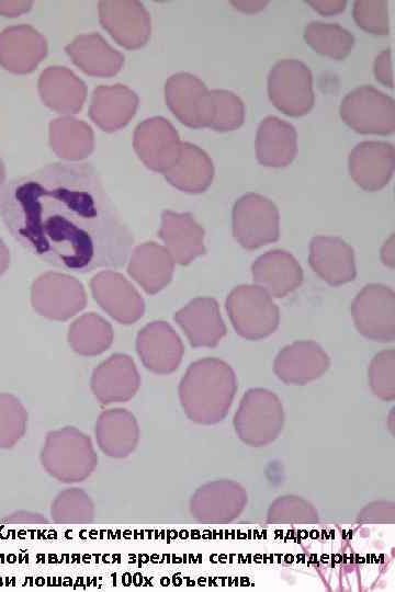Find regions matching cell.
<instances>
[{"mask_svg": "<svg viewBox=\"0 0 395 592\" xmlns=\"http://www.w3.org/2000/svg\"><path fill=\"white\" fill-rule=\"evenodd\" d=\"M37 89L43 103L61 115L78 113L87 98L86 83L64 66H49L42 71Z\"/></svg>", "mask_w": 395, "mask_h": 592, "instance_id": "23", "label": "cell"}, {"mask_svg": "<svg viewBox=\"0 0 395 592\" xmlns=\"http://www.w3.org/2000/svg\"><path fill=\"white\" fill-rule=\"evenodd\" d=\"M236 390L232 368L218 358L192 363L179 385V397L187 415L199 423H214L228 411Z\"/></svg>", "mask_w": 395, "mask_h": 592, "instance_id": "2", "label": "cell"}, {"mask_svg": "<svg viewBox=\"0 0 395 592\" xmlns=\"http://www.w3.org/2000/svg\"><path fill=\"white\" fill-rule=\"evenodd\" d=\"M65 50L72 62L92 77H112L124 65L122 53L113 48L99 33L77 35Z\"/></svg>", "mask_w": 395, "mask_h": 592, "instance_id": "26", "label": "cell"}, {"mask_svg": "<svg viewBox=\"0 0 395 592\" xmlns=\"http://www.w3.org/2000/svg\"><path fill=\"white\" fill-rule=\"evenodd\" d=\"M394 168L395 149L387 141H360L348 157L350 177L357 185L370 192L383 189L392 179Z\"/></svg>", "mask_w": 395, "mask_h": 592, "instance_id": "14", "label": "cell"}, {"mask_svg": "<svg viewBox=\"0 0 395 592\" xmlns=\"http://www.w3.org/2000/svg\"><path fill=\"white\" fill-rule=\"evenodd\" d=\"M68 342L77 354L95 356L111 346L113 329L103 317L88 312L71 323L68 331Z\"/></svg>", "mask_w": 395, "mask_h": 592, "instance_id": "32", "label": "cell"}, {"mask_svg": "<svg viewBox=\"0 0 395 592\" xmlns=\"http://www.w3.org/2000/svg\"><path fill=\"white\" fill-rule=\"evenodd\" d=\"M174 262L166 248L154 241L136 246L127 272L149 295L162 291L172 280Z\"/></svg>", "mask_w": 395, "mask_h": 592, "instance_id": "25", "label": "cell"}, {"mask_svg": "<svg viewBox=\"0 0 395 592\" xmlns=\"http://www.w3.org/2000/svg\"><path fill=\"white\" fill-rule=\"evenodd\" d=\"M232 226L234 238L242 248L258 249L279 239V209L261 194H244L234 203Z\"/></svg>", "mask_w": 395, "mask_h": 592, "instance_id": "5", "label": "cell"}, {"mask_svg": "<svg viewBox=\"0 0 395 592\" xmlns=\"http://www.w3.org/2000/svg\"><path fill=\"white\" fill-rule=\"evenodd\" d=\"M174 321L194 348H213L226 334L217 301L212 297H196L176 311Z\"/></svg>", "mask_w": 395, "mask_h": 592, "instance_id": "20", "label": "cell"}, {"mask_svg": "<svg viewBox=\"0 0 395 592\" xmlns=\"http://www.w3.org/2000/svg\"><path fill=\"white\" fill-rule=\"evenodd\" d=\"M166 104L172 114L191 128L210 127L214 116L211 90L190 72L171 75L165 83Z\"/></svg>", "mask_w": 395, "mask_h": 592, "instance_id": "9", "label": "cell"}, {"mask_svg": "<svg viewBox=\"0 0 395 592\" xmlns=\"http://www.w3.org/2000/svg\"><path fill=\"white\" fill-rule=\"evenodd\" d=\"M282 406L278 397L266 389L247 391L236 413V425L244 433H273L282 422Z\"/></svg>", "mask_w": 395, "mask_h": 592, "instance_id": "31", "label": "cell"}, {"mask_svg": "<svg viewBox=\"0 0 395 592\" xmlns=\"http://www.w3.org/2000/svg\"><path fill=\"white\" fill-rule=\"evenodd\" d=\"M138 95L127 86L116 83L98 86L91 96L89 116L104 132L126 126L138 107Z\"/></svg>", "mask_w": 395, "mask_h": 592, "instance_id": "22", "label": "cell"}, {"mask_svg": "<svg viewBox=\"0 0 395 592\" xmlns=\"http://www.w3.org/2000/svg\"><path fill=\"white\" fill-rule=\"evenodd\" d=\"M136 350L144 366L155 374H170L182 360L183 344L166 321H153L137 334Z\"/></svg>", "mask_w": 395, "mask_h": 592, "instance_id": "15", "label": "cell"}, {"mask_svg": "<svg viewBox=\"0 0 395 592\" xmlns=\"http://www.w3.org/2000/svg\"><path fill=\"white\" fill-rule=\"evenodd\" d=\"M45 470L56 480L75 483L86 480L98 465L91 439L74 426L50 431L41 452Z\"/></svg>", "mask_w": 395, "mask_h": 592, "instance_id": "3", "label": "cell"}, {"mask_svg": "<svg viewBox=\"0 0 395 592\" xmlns=\"http://www.w3.org/2000/svg\"><path fill=\"white\" fill-rule=\"evenodd\" d=\"M226 310L235 331L248 340L267 338L280 322V311L272 297L256 284L233 288L226 298Z\"/></svg>", "mask_w": 395, "mask_h": 592, "instance_id": "4", "label": "cell"}, {"mask_svg": "<svg viewBox=\"0 0 395 592\" xmlns=\"http://www.w3.org/2000/svg\"><path fill=\"white\" fill-rule=\"evenodd\" d=\"M47 50L45 36L29 24L8 26L0 32V65L12 73L32 72Z\"/></svg>", "mask_w": 395, "mask_h": 592, "instance_id": "17", "label": "cell"}, {"mask_svg": "<svg viewBox=\"0 0 395 592\" xmlns=\"http://www.w3.org/2000/svg\"><path fill=\"white\" fill-rule=\"evenodd\" d=\"M133 146L148 169L163 174L179 158L182 141L167 118L153 116L136 126Z\"/></svg>", "mask_w": 395, "mask_h": 592, "instance_id": "12", "label": "cell"}, {"mask_svg": "<svg viewBox=\"0 0 395 592\" xmlns=\"http://www.w3.org/2000/svg\"><path fill=\"white\" fill-rule=\"evenodd\" d=\"M328 366V355L313 341H297L285 346L274 362L278 377L284 383L296 385L319 377Z\"/></svg>", "mask_w": 395, "mask_h": 592, "instance_id": "24", "label": "cell"}, {"mask_svg": "<svg viewBox=\"0 0 395 592\" xmlns=\"http://www.w3.org/2000/svg\"><path fill=\"white\" fill-rule=\"evenodd\" d=\"M339 114L357 133L390 135L395 130L394 99L372 86L363 84L348 92Z\"/></svg>", "mask_w": 395, "mask_h": 592, "instance_id": "6", "label": "cell"}, {"mask_svg": "<svg viewBox=\"0 0 395 592\" xmlns=\"http://www.w3.org/2000/svg\"><path fill=\"white\" fill-rule=\"evenodd\" d=\"M158 236L173 262L180 265H187L206 252L205 231L190 213L165 209Z\"/></svg>", "mask_w": 395, "mask_h": 592, "instance_id": "18", "label": "cell"}, {"mask_svg": "<svg viewBox=\"0 0 395 592\" xmlns=\"http://www.w3.org/2000/svg\"><path fill=\"white\" fill-rule=\"evenodd\" d=\"M351 315L365 338L391 342L395 339V293L383 284H368L354 297Z\"/></svg>", "mask_w": 395, "mask_h": 592, "instance_id": "10", "label": "cell"}, {"mask_svg": "<svg viewBox=\"0 0 395 592\" xmlns=\"http://www.w3.org/2000/svg\"><path fill=\"white\" fill-rule=\"evenodd\" d=\"M253 283L271 297L282 298L297 289L303 270L293 254L274 249L258 257L251 265Z\"/></svg>", "mask_w": 395, "mask_h": 592, "instance_id": "21", "label": "cell"}, {"mask_svg": "<svg viewBox=\"0 0 395 592\" xmlns=\"http://www.w3.org/2000/svg\"><path fill=\"white\" fill-rule=\"evenodd\" d=\"M214 103V116L211 128L216 132H229L240 127L245 119L242 100L229 90H211Z\"/></svg>", "mask_w": 395, "mask_h": 592, "instance_id": "36", "label": "cell"}, {"mask_svg": "<svg viewBox=\"0 0 395 592\" xmlns=\"http://www.w3.org/2000/svg\"><path fill=\"white\" fill-rule=\"evenodd\" d=\"M353 20L363 31L375 35L390 33L388 7L385 0H357L352 9Z\"/></svg>", "mask_w": 395, "mask_h": 592, "instance_id": "37", "label": "cell"}, {"mask_svg": "<svg viewBox=\"0 0 395 592\" xmlns=\"http://www.w3.org/2000/svg\"><path fill=\"white\" fill-rule=\"evenodd\" d=\"M297 151L295 127L278 116L264 117L257 129L256 156L260 164L282 168L290 164Z\"/></svg>", "mask_w": 395, "mask_h": 592, "instance_id": "27", "label": "cell"}, {"mask_svg": "<svg viewBox=\"0 0 395 592\" xmlns=\"http://www.w3.org/2000/svg\"><path fill=\"white\" fill-rule=\"evenodd\" d=\"M312 8L323 15H334L345 10L347 2L342 0L307 1Z\"/></svg>", "mask_w": 395, "mask_h": 592, "instance_id": "40", "label": "cell"}, {"mask_svg": "<svg viewBox=\"0 0 395 592\" xmlns=\"http://www.w3.org/2000/svg\"><path fill=\"white\" fill-rule=\"evenodd\" d=\"M165 179L176 189L199 194L208 189L214 178V164L199 146L182 141L180 156L165 173Z\"/></svg>", "mask_w": 395, "mask_h": 592, "instance_id": "29", "label": "cell"}, {"mask_svg": "<svg viewBox=\"0 0 395 592\" xmlns=\"http://www.w3.org/2000/svg\"><path fill=\"white\" fill-rule=\"evenodd\" d=\"M102 27L127 49L143 47L151 32L150 14L137 0H102L98 4Z\"/></svg>", "mask_w": 395, "mask_h": 592, "instance_id": "11", "label": "cell"}, {"mask_svg": "<svg viewBox=\"0 0 395 592\" xmlns=\"http://www.w3.org/2000/svg\"><path fill=\"white\" fill-rule=\"evenodd\" d=\"M50 515L58 524L90 523L94 517V503L82 489H66L54 499Z\"/></svg>", "mask_w": 395, "mask_h": 592, "instance_id": "34", "label": "cell"}, {"mask_svg": "<svg viewBox=\"0 0 395 592\" xmlns=\"http://www.w3.org/2000/svg\"><path fill=\"white\" fill-rule=\"evenodd\" d=\"M305 42L318 54L345 59L354 45V36L338 23L312 21L304 27Z\"/></svg>", "mask_w": 395, "mask_h": 592, "instance_id": "33", "label": "cell"}, {"mask_svg": "<svg viewBox=\"0 0 395 592\" xmlns=\"http://www.w3.org/2000/svg\"><path fill=\"white\" fill-rule=\"evenodd\" d=\"M48 139L55 155L69 162L87 158L94 147V134L90 125L71 115L50 121Z\"/></svg>", "mask_w": 395, "mask_h": 592, "instance_id": "30", "label": "cell"}, {"mask_svg": "<svg viewBox=\"0 0 395 592\" xmlns=\"http://www.w3.org/2000/svg\"><path fill=\"white\" fill-rule=\"evenodd\" d=\"M308 260L313 271L331 286H340L356 278L353 248L339 237H313Z\"/></svg>", "mask_w": 395, "mask_h": 592, "instance_id": "19", "label": "cell"}, {"mask_svg": "<svg viewBox=\"0 0 395 592\" xmlns=\"http://www.w3.org/2000/svg\"><path fill=\"white\" fill-rule=\"evenodd\" d=\"M268 94L273 105L289 116H303L314 106L313 75L298 59L278 60L268 75Z\"/></svg>", "mask_w": 395, "mask_h": 592, "instance_id": "7", "label": "cell"}, {"mask_svg": "<svg viewBox=\"0 0 395 592\" xmlns=\"http://www.w3.org/2000/svg\"><path fill=\"white\" fill-rule=\"evenodd\" d=\"M10 264V251L4 241L0 238V276L7 271Z\"/></svg>", "mask_w": 395, "mask_h": 592, "instance_id": "43", "label": "cell"}, {"mask_svg": "<svg viewBox=\"0 0 395 592\" xmlns=\"http://www.w3.org/2000/svg\"><path fill=\"white\" fill-rule=\"evenodd\" d=\"M27 413L20 400L0 394V448L13 446L26 430Z\"/></svg>", "mask_w": 395, "mask_h": 592, "instance_id": "35", "label": "cell"}, {"mask_svg": "<svg viewBox=\"0 0 395 592\" xmlns=\"http://www.w3.org/2000/svg\"><path fill=\"white\" fill-rule=\"evenodd\" d=\"M373 72L375 79L388 88H393L392 52L390 48L382 50L374 60Z\"/></svg>", "mask_w": 395, "mask_h": 592, "instance_id": "39", "label": "cell"}, {"mask_svg": "<svg viewBox=\"0 0 395 592\" xmlns=\"http://www.w3.org/2000/svg\"><path fill=\"white\" fill-rule=\"evenodd\" d=\"M31 7V1H0V14L5 16H18L27 12Z\"/></svg>", "mask_w": 395, "mask_h": 592, "instance_id": "41", "label": "cell"}, {"mask_svg": "<svg viewBox=\"0 0 395 592\" xmlns=\"http://www.w3.org/2000/svg\"><path fill=\"white\" fill-rule=\"evenodd\" d=\"M395 354L393 350L379 353L372 361L369 376L376 396L391 400L395 396L394 379Z\"/></svg>", "mask_w": 395, "mask_h": 592, "instance_id": "38", "label": "cell"}, {"mask_svg": "<svg viewBox=\"0 0 395 592\" xmlns=\"http://www.w3.org/2000/svg\"><path fill=\"white\" fill-rule=\"evenodd\" d=\"M140 385L136 365L127 354L115 353L94 368L90 387L102 405L125 402L134 397Z\"/></svg>", "mask_w": 395, "mask_h": 592, "instance_id": "16", "label": "cell"}, {"mask_svg": "<svg viewBox=\"0 0 395 592\" xmlns=\"http://www.w3.org/2000/svg\"><path fill=\"white\" fill-rule=\"evenodd\" d=\"M99 448L113 458L128 456L138 443L139 430L133 413L125 409L103 411L94 428Z\"/></svg>", "mask_w": 395, "mask_h": 592, "instance_id": "28", "label": "cell"}, {"mask_svg": "<svg viewBox=\"0 0 395 592\" xmlns=\"http://www.w3.org/2000/svg\"><path fill=\"white\" fill-rule=\"evenodd\" d=\"M4 179H5V168H4L3 161L0 158V187L4 183Z\"/></svg>", "mask_w": 395, "mask_h": 592, "instance_id": "44", "label": "cell"}, {"mask_svg": "<svg viewBox=\"0 0 395 592\" xmlns=\"http://www.w3.org/2000/svg\"><path fill=\"white\" fill-rule=\"evenodd\" d=\"M0 216L24 249L68 272L121 267L134 243L90 162H53L9 180Z\"/></svg>", "mask_w": 395, "mask_h": 592, "instance_id": "1", "label": "cell"}, {"mask_svg": "<svg viewBox=\"0 0 395 592\" xmlns=\"http://www.w3.org/2000/svg\"><path fill=\"white\" fill-rule=\"evenodd\" d=\"M31 304L38 315L50 320L66 321L86 307L87 295L76 277L46 272L32 284Z\"/></svg>", "mask_w": 395, "mask_h": 592, "instance_id": "8", "label": "cell"}, {"mask_svg": "<svg viewBox=\"0 0 395 592\" xmlns=\"http://www.w3.org/2000/svg\"><path fill=\"white\" fill-rule=\"evenodd\" d=\"M90 288L99 306L117 322L131 325L143 317L145 301L121 273L101 271L91 278Z\"/></svg>", "mask_w": 395, "mask_h": 592, "instance_id": "13", "label": "cell"}, {"mask_svg": "<svg viewBox=\"0 0 395 592\" xmlns=\"http://www.w3.org/2000/svg\"><path fill=\"white\" fill-rule=\"evenodd\" d=\"M381 260L382 262L393 269L395 266V239L394 235H391L390 238L384 242L381 248Z\"/></svg>", "mask_w": 395, "mask_h": 592, "instance_id": "42", "label": "cell"}]
</instances>
